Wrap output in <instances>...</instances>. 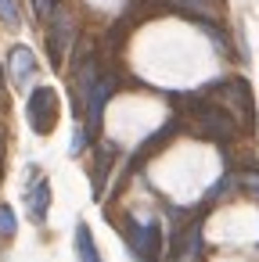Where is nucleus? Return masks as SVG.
Returning a JSON list of instances; mask_svg holds the SVG:
<instances>
[{
  "instance_id": "obj_7",
  "label": "nucleus",
  "mask_w": 259,
  "mask_h": 262,
  "mask_svg": "<svg viewBox=\"0 0 259 262\" xmlns=\"http://www.w3.org/2000/svg\"><path fill=\"white\" fill-rule=\"evenodd\" d=\"M8 72H11V83L15 86H29L33 83V76H36V54L29 51V47H11V54H8Z\"/></svg>"
},
{
  "instance_id": "obj_4",
  "label": "nucleus",
  "mask_w": 259,
  "mask_h": 262,
  "mask_svg": "<svg viewBox=\"0 0 259 262\" xmlns=\"http://www.w3.org/2000/svg\"><path fill=\"white\" fill-rule=\"evenodd\" d=\"M72 40H76V18H72V11L54 8V15H51V29H47V51H51V61H54V65L65 61Z\"/></svg>"
},
{
  "instance_id": "obj_9",
  "label": "nucleus",
  "mask_w": 259,
  "mask_h": 262,
  "mask_svg": "<svg viewBox=\"0 0 259 262\" xmlns=\"http://www.w3.org/2000/svg\"><path fill=\"white\" fill-rule=\"evenodd\" d=\"M76 258H79V262H101V251H97L94 233H90V226H87V223H79V226H76Z\"/></svg>"
},
{
  "instance_id": "obj_14",
  "label": "nucleus",
  "mask_w": 259,
  "mask_h": 262,
  "mask_svg": "<svg viewBox=\"0 0 259 262\" xmlns=\"http://www.w3.org/2000/svg\"><path fill=\"white\" fill-rule=\"evenodd\" d=\"M241 180H245V187H248V190H252V194L259 198V172H245Z\"/></svg>"
},
{
  "instance_id": "obj_8",
  "label": "nucleus",
  "mask_w": 259,
  "mask_h": 262,
  "mask_svg": "<svg viewBox=\"0 0 259 262\" xmlns=\"http://www.w3.org/2000/svg\"><path fill=\"white\" fill-rule=\"evenodd\" d=\"M176 129H180V119L166 122L162 129H155V133H151V137H148V140H144V144L133 151V169H137V165H144L148 158H155V151H162V147L173 140V133H176Z\"/></svg>"
},
{
  "instance_id": "obj_16",
  "label": "nucleus",
  "mask_w": 259,
  "mask_h": 262,
  "mask_svg": "<svg viewBox=\"0 0 259 262\" xmlns=\"http://www.w3.org/2000/svg\"><path fill=\"white\" fill-rule=\"evenodd\" d=\"M0 97H4V83H0Z\"/></svg>"
},
{
  "instance_id": "obj_3",
  "label": "nucleus",
  "mask_w": 259,
  "mask_h": 262,
  "mask_svg": "<svg viewBox=\"0 0 259 262\" xmlns=\"http://www.w3.org/2000/svg\"><path fill=\"white\" fill-rule=\"evenodd\" d=\"M26 119H29V126L44 137V133H51L54 126H58V94L51 90V86H36L33 94H29V101H26Z\"/></svg>"
},
{
  "instance_id": "obj_2",
  "label": "nucleus",
  "mask_w": 259,
  "mask_h": 262,
  "mask_svg": "<svg viewBox=\"0 0 259 262\" xmlns=\"http://www.w3.org/2000/svg\"><path fill=\"white\" fill-rule=\"evenodd\" d=\"M209 94H216L212 101L223 104V108L241 122V129H248V122H252V90H248L245 79H237V76L220 79V83H212V86L205 90V97H209Z\"/></svg>"
},
{
  "instance_id": "obj_13",
  "label": "nucleus",
  "mask_w": 259,
  "mask_h": 262,
  "mask_svg": "<svg viewBox=\"0 0 259 262\" xmlns=\"http://www.w3.org/2000/svg\"><path fill=\"white\" fill-rule=\"evenodd\" d=\"M54 8H58V0H33L36 18H51V15H54Z\"/></svg>"
},
{
  "instance_id": "obj_6",
  "label": "nucleus",
  "mask_w": 259,
  "mask_h": 262,
  "mask_svg": "<svg viewBox=\"0 0 259 262\" xmlns=\"http://www.w3.org/2000/svg\"><path fill=\"white\" fill-rule=\"evenodd\" d=\"M29 176H33V183L26 187V208H29L33 223H44L51 212V183L44 180L40 169H29Z\"/></svg>"
},
{
  "instance_id": "obj_15",
  "label": "nucleus",
  "mask_w": 259,
  "mask_h": 262,
  "mask_svg": "<svg viewBox=\"0 0 259 262\" xmlns=\"http://www.w3.org/2000/svg\"><path fill=\"white\" fill-rule=\"evenodd\" d=\"M0 172H4V133H0Z\"/></svg>"
},
{
  "instance_id": "obj_10",
  "label": "nucleus",
  "mask_w": 259,
  "mask_h": 262,
  "mask_svg": "<svg viewBox=\"0 0 259 262\" xmlns=\"http://www.w3.org/2000/svg\"><path fill=\"white\" fill-rule=\"evenodd\" d=\"M0 18H4V26H22V8H18V0H0Z\"/></svg>"
},
{
  "instance_id": "obj_12",
  "label": "nucleus",
  "mask_w": 259,
  "mask_h": 262,
  "mask_svg": "<svg viewBox=\"0 0 259 262\" xmlns=\"http://www.w3.org/2000/svg\"><path fill=\"white\" fill-rule=\"evenodd\" d=\"M90 144V126H76V137H72V155H83Z\"/></svg>"
},
{
  "instance_id": "obj_5",
  "label": "nucleus",
  "mask_w": 259,
  "mask_h": 262,
  "mask_svg": "<svg viewBox=\"0 0 259 262\" xmlns=\"http://www.w3.org/2000/svg\"><path fill=\"white\" fill-rule=\"evenodd\" d=\"M130 251L137 262H158L162 255V226L158 223H141L130 230Z\"/></svg>"
},
{
  "instance_id": "obj_11",
  "label": "nucleus",
  "mask_w": 259,
  "mask_h": 262,
  "mask_svg": "<svg viewBox=\"0 0 259 262\" xmlns=\"http://www.w3.org/2000/svg\"><path fill=\"white\" fill-rule=\"evenodd\" d=\"M15 230H18L15 212H11L8 205H0V237H4V241H11V237H15Z\"/></svg>"
},
{
  "instance_id": "obj_1",
  "label": "nucleus",
  "mask_w": 259,
  "mask_h": 262,
  "mask_svg": "<svg viewBox=\"0 0 259 262\" xmlns=\"http://www.w3.org/2000/svg\"><path fill=\"white\" fill-rule=\"evenodd\" d=\"M184 112H187V119H191V129H194L198 137H205V140L230 144V140L241 133V122H237L223 104H216V101L205 97V94H198L194 101H187Z\"/></svg>"
}]
</instances>
